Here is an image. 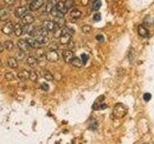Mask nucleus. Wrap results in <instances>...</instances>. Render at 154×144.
I'll use <instances>...</instances> for the list:
<instances>
[{
	"instance_id": "4",
	"label": "nucleus",
	"mask_w": 154,
	"mask_h": 144,
	"mask_svg": "<svg viewBox=\"0 0 154 144\" xmlns=\"http://www.w3.org/2000/svg\"><path fill=\"white\" fill-rule=\"evenodd\" d=\"M44 4V0H33L31 1L29 8L31 11H38L39 9H41L42 7V5Z\"/></svg>"
},
{
	"instance_id": "23",
	"label": "nucleus",
	"mask_w": 154,
	"mask_h": 144,
	"mask_svg": "<svg viewBox=\"0 0 154 144\" xmlns=\"http://www.w3.org/2000/svg\"><path fill=\"white\" fill-rule=\"evenodd\" d=\"M70 16L74 19H79L82 16V12L78 9H73L70 11Z\"/></svg>"
},
{
	"instance_id": "17",
	"label": "nucleus",
	"mask_w": 154,
	"mask_h": 144,
	"mask_svg": "<svg viewBox=\"0 0 154 144\" xmlns=\"http://www.w3.org/2000/svg\"><path fill=\"white\" fill-rule=\"evenodd\" d=\"M7 64L11 68H18V59L11 57L7 60Z\"/></svg>"
},
{
	"instance_id": "48",
	"label": "nucleus",
	"mask_w": 154,
	"mask_h": 144,
	"mask_svg": "<svg viewBox=\"0 0 154 144\" xmlns=\"http://www.w3.org/2000/svg\"><path fill=\"white\" fill-rule=\"evenodd\" d=\"M143 144H151V143H148V142H146V143H143Z\"/></svg>"
},
{
	"instance_id": "15",
	"label": "nucleus",
	"mask_w": 154,
	"mask_h": 144,
	"mask_svg": "<svg viewBox=\"0 0 154 144\" xmlns=\"http://www.w3.org/2000/svg\"><path fill=\"white\" fill-rule=\"evenodd\" d=\"M10 16V10L8 8H3L0 10V19L1 20H6Z\"/></svg>"
},
{
	"instance_id": "36",
	"label": "nucleus",
	"mask_w": 154,
	"mask_h": 144,
	"mask_svg": "<svg viewBox=\"0 0 154 144\" xmlns=\"http://www.w3.org/2000/svg\"><path fill=\"white\" fill-rule=\"evenodd\" d=\"M37 40L41 42V44H45L48 42V38L47 37H39V38H36Z\"/></svg>"
},
{
	"instance_id": "18",
	"label": "nucleus",
	"mask_w": 154,
	"mask_h": 144,
	"mask_svg": "<svg viewBox=\"0 0 154 144\" xmlns=\"http://www.w3.org/2000/svg\"><path fill=\"white\" fill-rule=\"evenodd\" d=\"M29 76H30V71L28 70H22L18 73V78L20 80H27L29 79Z\"/></svg>"
},
{
	"instance_id": "26",
	"label": "nucleus",
	"mask_w": 154,
	"mask_h": 144,
	"mask_svg": "<svg viewBox=\"0 0 154 144\" xmlns=\"http://www.w3.org/2000/svg\"><path fill=\"white\" fill-rule=\"evenodd\" d=\"M33 30L31 24H24L22 25V34H31V32Z\"/></svg>"
},
{
	"instance_id": "41",
	"label": "nucleus",
	"mask_w": 154,
	"mask_h": 144,
	"mask_svg": "<svg viewBox=\"0 0 154 144\" xmlns=\"http://www.w3.org/2000/svg\"><path fill=\"white\" fill-rule=\"evenodd\" d=\"M25 58V54L23 51H20L19 53L18 54V60H23Z\"/></svg>"
},
{
	"instance_id": "38",
	"label": "nucleus",
	"mask_w": 154,
	"mask_h": 144,
	"mask_svg": "<svg viewBox=\"0 0 154 144\" xmlns=\"http://www.w3.org/2000/svg\"><path fill=\"white\" fill-rule=\"evenodd\" d=\"M150 99H151V94L150 93H145L143 94V100H145L146 102H148Z\"/></svg>"
},
{
	"instance_id": "28",
	"label": "nucleus",
	"mask_w": 154,
	"mask_h": 144,
	"mask_svg": "<svg viewBox=\"0 0 154 144\" xmlns=\"http://www.w3.org/2000/svg\"><path fill=\"white\" fill-rule=\"evenodd\" d=\"M3 46H4V49L10 51V50H12V49H14L15 44H14V42L11 41H4V43H3Z\"/></svg>"
},
{
	"instance_id": "5",
	"label": "nucleus",
	"mask_w": 154,
	"mask_h": 144,
	"mask_svg": "<svg viewBox=\"0 0 154 144\" xmlns=\"http://www.w3.org/2000/svg\"><path fill=\"white\" fill-rule=\"evenodd\" d=\"M28 13H29L28 9L26 7H24V6H21V7H18V8L15 9V17H18V18H22L26 14H28Z\"/></svg>"
},
{
	"instance_id": "6",
	"label": "nucleus",
	"mask_w": 154,
	"mask_h": 144,
	"mask_svg": "<svg viewBox=\"0 0 154 144\" xmlns=\"http://www.w3.org/2000/svg\"><path fill=\"white\" fill-rule=\"evenodd\" d=\"M18 47L20 51H23V52H26L28 51L29 49L31 48L30 44L28 43L27 40H19L18 41Z\"/></svg>"
},
{
	"instance_id": "2",
	"label": "nucleus",
	"mask_w": 154,
	"mask_h": 144,
	"mask_svg": "<svg viewBox=\"0 0 154 144\" xmlns=\"http://www.w3.org/2000/svg\"><path fill=\"white\" fill-rule=\"evenodd\" d=\"M31 37L32 38H39V37H47L48 31L44 27H35L33 28L31 32Z\"/></svg>"
},
{
	"instance_id": "7",
	"label": "nucleus",
	"mask_w": 154,
	"mask_h": 144,
	"mask_svg": "<svg viewBox=\"0 0 154 144\" xmlns=\"http://www.w3.org/2000/svg\"><path fill=\"white\" fill-rule=\"evenodd\" d=\"M74 53L71 50H65L63 52V59H64V61L65 62V63H71V61L73 60V58H74Z\"/></svg>"
},
{
	"instance_id": "3",
	"label": "nucleus",
	"mask_w": 154,
	"mask_h": 144,
	"mask_svg": "<svg viewBox=\"0 0 154 144\" xmlns=\"http://www.w3.org/2000/svg\"><path fill=\"white\" fill-rule=\"evenodd\" d=\"M45 59L50 62V63H56L59 60V54L57 51L55 50H49L46 54H45Z\"/></svg>"
},
{
	"instance_id": "27",
	"label": "nucleus",
	"mask_w": 154,
	"mask_h": 144,
	"mask_svg": "<svg viewBox=\"0 0 154 144\" xmlns=\"http://www.w3.org/2000/svg\"><path fill=\"white\" fill-rule=\"evenodd\" d=\"M97 128H98V123L96 122V120L90 121L89 125H88V129L91 130V131H93V132H94V131L97 130Z\"/></svg>"
},
{
	"instance_id": "29",
	"label": "nucleus",
	"mask_w": 154,
	"mask_h": 144,
	"mask_svg": "<svg viewBox=\"0 0 154 144\" xmlns=\"http://www.w3.org/2000/svg\"><path fill=\"white\" fill-rule=\"evenodd\" d=\"M50 15H52V16H54V17H64V14H62V13H60L58 11V9L55 7L53 10L51 11V13H50Z\"/></svg>"
},
{
	"instance_id": "31",
	"label": "nucleus",
	"mask_w": 154,
	"mask_h": 144,
	"mask_svg": "<svg viewBox=\"0 0 154 144\" xmlns=\"http://www.w3.org/2000/svg\"><path fill=\"white\" fill-rule=\"evenodd\" d=\"M101 5H102V3H101L100 0H94V4H93V10L94 11H97V10H99Z\"/></svg>"
},
{
	"instance_id": "33",
	"label": "nucleus",
	"mask_w": 154,
	"mask_h": 144,
	"mask_svg": "<svg viewBox=\"0 0 154 144\" xmlns=\"http://www.w3.org/2000/svg\"><path fill=\"white\" fill-rule=\"evenodd\" d=\"M29 80L32 82H37L38 80V74L35 71H30V76H29Z\"/></svg>"
},
{
	"instance_id": "10",
	"label": "nucleus",
	"mask_w": 154,
	"mask_h": 144,
	"mask_svg": "<svg viewBox=\"0 0 154 144\" xmlns=\"http://www.w3.org/2000/svg\"><path fill=\"white\" fill-rule=\"evenodd\" d=\"M27 41H28V43L30 44V46L32 48H36V49H39V48H41V43L40 41H39L37 38H27Z\"/></svg>"
},
{
	"instance_id": "47",
	"label": "nucleus",
	"mask_w": 154,
	"mask_h": 144,
	"mask_svg": "<svg viewBox=\"0 0 154 144\" xmlns=\"http://www.w3.org/2000/svg\"><path fill=\"white\" fill-rule=\"evenodd\" d=\"M3 50H4V46H3V44H2V43H0V54L2 53Z\"/></svg>"
},
{
	"instance_id": "44",
	"label": "nucleus",
	"mask_w": 154,
	"mask_h": 144,
	"mask_svg": "<svg viewBox=\"0 0 154 144\" xmlns=\"http://www.w3.org/2000/svg\"><path fill=\"white\" fill-rule=\"evenodd\" d=\"M96 41H104V38H103V36L102 35H97L96 36Z\"/></svg>"
},
{
	"instance_id": "37",
	"label": "nucleus",
	"mask_w": 154,
	"mask_h": 144,
	"mask_svg": "<svg viewBox=\"0 0 154 144\" xmlns=\"http://www.w3.org/2000/svg\"><path fill=\"white\" fill-rule=\"evenodd\" d=\"M15 75L11 73V72H8V73H6L5 74V78H6V80H8V81H13V80H15Z\"/></svg>"
},
{
	"instance_id": "50",
	"label": "nucleus",
	"mask_w": 154,
	"mask_h": 144,
	"mask_svg": "<svg viewBox=\"0 0 154 144\" xmlns=\"http://www.w3.org/2000/svg\"><path fill=\"white\" fill-rule=\"evenodd\" d=\"M32 1H33V0H32Z\"/></svg>"
},
{
	"instance_id": "49",
	"label": "nucleus",
	"mask_w": 154,
	"mask_h": 144,
	"mask_svg": "<svg viewBox=\"0 0 154 144\" xmlns=\"http://www.w3.org/2000/svg\"><path fill=\"white\" fill-rule=\"evenodd\" d=\"M0 10H1V9H0Z\"/></svg>"
},
{
	"instance_id": "35",
	"label": "nucleus",
	"mask_w": 154,
	"mask_h": 144,
	"mask_svg": "<svg viewBox=\"0 0 154 144\" xmlns=\"http://www.w3.org/2000/svg\"><path fill=\"white\" fill-rule=\"evenodd\" d=\"M48 48H49V50H55V51H57V49L59 48V46H58V43L57 42H51L50 44H49V46H48Z\"/></svg>"
},
{
	"instance_id": "46",
	"label": "nucleus",
	"mask_w": 154,
	"mask_h": 144,
	"mask_svg": "<svg viewBox=\"0 0 154 144\" xmlns=\"http://www.w3.org/2000/svg\"><path fill=\"white\" fill-rule=\"evenodd\" d=\"M88 3H89V0H82V4H83L84 6H86Z\"/></svg>"
},
{
	"instance_id": "12",
	"label": "nucleus",
	"mask_w": 154,
	"mask_h": 144,
	"mask_svg": "<svg viewBox=\"0 0 154 144\" xmlns=\"http://www.w3.org/2000/svg\"><path fill=\"white\" fill-rule=\"evenodd\" d=\"M57 0H47L46 5H45V12L50 14L51 11L53 10L57 5Z\"/></svg>"
},
{
	"instance_id": "1",
	"label": "nucleus",
	"mask_w": 154,
	"mask_h": 144,
	"mask_svg": "<svg viewBox=\"0 0 154 144\" xmlns=\"http://www.w3.org/2000/svg\"><path fill=\"white\" fill-rule=\"evenodd\" d=\"M127 113V108L123 104L119 103L114 107L113 110V115L115 118H123Z\"/></svg>"
},
{
	"instance_id": "39",
	"label": "nucleus",
	"mask_w": 154,
	"mask_h": 144,
	"mask_svg": "<svg viewBox=\"0 0 154 144\" xmlns=\"http://www.w3.org/2000/svg\"><path fill=\"white\" fill-rule=\"evenodd\" d=\"M101 19V15L99 14V13H96V14H94V21H99Z\"/></svg>"
},
{
	"instance_id": "21",
	"label": "nucleus",
	"mask_w": 154,
	"mask_h": 144,
	"mask_svg": "<svg viewBox=\"0 0 154 144\" xmlns=\"http://www.w3.org/2000/svg\"><path fill=\"white\" fill-rule=\"evenodd\" d=\"M14 34L16 37H20L22 35V24L16 23L15 25H14Z\"/></svg>"
},
{
	"instance_id": "19",
	"label": "nucleus",
	"mask_w": 154,
	"mask_h": 144,
	"mask_svg": "<svg viewBox=\"0 0 154 144\" xmlns=\"http://www.w3.org/2000/svg\"><path fill=\"white\" fill-rule=\"evenodd\" d=\"M71 64L73 65L74 67H77V68H80L82 67V65H83V62H82V59L81 58H78V57H74L73 60L71 61Z\"/></svg>"
},
{
	"instance_id": "13",
	"label": "nucleus",
	"mask_w": 154,
	"mask_h": 144,
	"mask_svg": "<svg viewBox=\"0 0 154 144\" xmlns=\"http://www.w3.org/2000/svg\"><path fill=\"white\" fill-rule=\"evenodd\" d=\"M56 8L58 9V11L62 13V14H67L68 11V9L67 8V6H65V2L64 1H59L57 3V5H56Z\"/></svg>"
},
{
	"instance_id": "11",
	"label": "nucleus",
	"mask_w": 154,
	"mask_h": 144,
	"mask_svg": "<svg viewBox=\"0 0 154 144\" xmlns=\"http://www.w3.org/2000/svg\"><path fill=\"white\" fill-rule=\"evenodd\" d=\"M2 32L5 35H11L12 33H14V25H13L12 22H8V23H6L3 26Z\"/></svg>"
},
{
	"instance_id": "25",
	"label": "nucleus",
	"mask_w": 154,
	"mask_h": 144,
	"mask_svg": "<svg viewBox=\"0 0 154 144\" xmlns=\"http://www.w3.org/2000/svg\"><path fill=\"white\" fill-rule=\"evenodd\" d=\"M54 22L56 23V25L58 27H65V20L64 17H55L54 19Z\"/></svg>"
},
{
	"instance_id": "20",
	"label": "nucleus",
	"mask_w": 154,
	"mask_h": 144,
	"mask_svg": "<svg viewBox=\"0 0 154 144\" xmlns=\"http://www.w3.org/2000/svg\"><path fill=\"white\" fill-rule=\"evenodd\" d=\"M138 33L141 37L143 38H146L147 36H148V30L143 25H140L139 28H138Z\"/></svg>"
},
{
	"instance_id": "32",
	"label": "nucleus",
	"mask_w": 154,
	"mask_h": 144,
	"mask_svg": "<svg viewBox=\"0 0 154 144\" xmlns=\"http://www.w3.org/2000/svg\"><path fill=\"white\" fill-rule=\"evenodd\" d=\"M81 30L84 34H90V33L91 32V27L90 25H84V26H82Z\"/></svg>"
},
{
	"instance_id": "22",
	"label": "nucleus",
	"mask_w": 154,
	"mask_h": 144,
	"mask_svg": "<svg viewBox=\"0 0 154 144\" xmlns=\"http://www.w3.org/2000/svg\"><path fill=\"white\" fill-rule=\"evenodd\" d=\"M107 108V105L104 103L99 102V100H96V103L93 105V109L94 110H105Z\"/></svg>"
},
{
	"instance_id": "42",
	"label": "nucleus",
	"mask_w": 154,
	"mask_h": 144,
	"mask_svg": "<svg viewBox=\"0 0 154 144\" xmlns=\"http://www.w3.org/2000/svg\"><path fill=\"white\" fill-rule=\"evenodd\" d=\"M68 48H70V49H72V48H74V46H75V41L72 40V38H71L70 41L68 43Z\"/></svg>"
},
{
	"instance_id": "34",
	"label": "nucleus",
	"mask_w": 154,
	"mask_h": 144,
	"mask_svg": "<svg viewBox=\"0 0 154 144\" xmlns=\"http://www.w3.org/2000/svg\"><path fill=\"white\" fill-rule=\"evenodd\" d=\"M65 6H67V8L70 10V9H71V8H73L74 7V0H65Z\"/></svg>"
},
{
	"instance_id": "16",
	"label": "nucleus",
	"mask_w": 154,
	"mask_h": 144,
	"mask_svg": "<svg viewBox=\"0 0 154 144\" xmlns=\"http://www.w3.org/2000/svg\"><path fill=\"white\" fill-rule=\"evenodd\" d=\"M72 36L68 35V34H62V36L60 37V43L61 44H68V42L70 41V40L72 38Z\"/></svg>"
},
{
	"instance_id": "45",
	"label": "nucleus",
	"mask_w": 154,
	"mask_h": 144,
	"mask_svg": "<svg viewBox=\"0 0 154 144\" xmlns=\"http://www.w3.org/2000/svg\"><path fill=\"white\" fill-rule=\"evenodd\" d=\"M6 4H8V5H13L15 3V0H4Z\"/></svg>"
},
{
	"instance_id": "24",
	"label": "nucleus",
	"mask_w": 154,
	"mask_h": 144,
	"mask_svg": "<svg viewBox=\"0 0 154 144\" xmlns=\"http://www.w3.org/2000/svg\"><path fill=\"white\" fill-rule=\"evenodd\" d=\"M42 77H44L46 81H49V82L54 80V76L49 71H47V70H44V71H42Z\"/></svg>"
},
{
	"instance_id": "43",
	"label": "nucleus",
	"mask_w": 154,
	"mask_h": 144,
	"mask_svg": "<svg viewBox=\"0 0 154 144\" xmlns=\"http://www.w3.org/2000/svg\"><path fill=\"white\" fill-rule=\"evenodd\" d=\"M41 89L44 90V91H47V90L49 89V86H48L47 84H45V83L41 84Z\"/></svg>"
},
{
	"instance_id": "30",
	"label": "nucleus",
	"mask_w": 154,
	"mask_h": 144,
	"mask_svg": "<svg viewBox=\"0 0 154 144\" xmlns=\"http://www.w3.org/2000/svg\"><path fill=\"white\" fill-rule=\"evenodd\" d=\"M62 34H68V35L72 36L74 34V31H73V29H71L70 27H67V26H65V27L62 29Z\"/></svg>"
},
{
	"instance_id": "40",
	"label": "nucleus",
	"mask_w": 154,
	"mask_h": 144,
	"mask_svg": "<svg viewBox=\"0 0 154 144\" xmlns=\"http://www.w3.org/2000/svg\"><path fill=\"white\" fill-rule=\"evenodd\" d=\"M81 59H82V62H83V64H85L87 63V61H88V59H89V57H88V55L86 54H82L81 55Z\"/></svg>"
},
{
	"instance_id": "14",
	"label": "nucleus",
	"mask_w": 154,
	"mask_h": 144,
	"mask_svg": "<svg viewBox=\"0 0 154 144\" xmlns=\"http://www.w3.org/2000/svg\"><path fill=\"white\" fill-rule=\"evenodd\" d=\"M26 63H27V64L29 65V66L34 67V66H36V65H38L39 60L37 58H35L33 56H29L27 59H26Z\"/></svg>"
},
{
	"instance_id": "8",
	"label": "nucleus",
	"mask_w": 154,
	"mask_h": 144,
	"mask_svg": "<svg viewBox=\"0 0 154 144\" xmlns=\"http://www.w3.org/2000/svg\"><path fill=\"white\" fill-rule=\"evenodd\" d=\"M35 21V16L33 15L30 13L26 14L23 17L21 18V24L24 25V24H32L33 22Z\"/></svg>"
},
{
	"instance_id": "9",
	"label": "nucleus",
	"mask_w": 154,
	"mask_h": 144,
	"mask_svg": "<svg viewBox=\"0 0 154 144\" xmlns=\"http://www.w3.org/2000/svg\"><path fill=\"white\" fill-rule=\"evenodd\" d=\"M44 27L46 29L48 32H54L55 29L57 28V25L52 20H45L44 21Z\"/></svg>"
}]
</instances>
